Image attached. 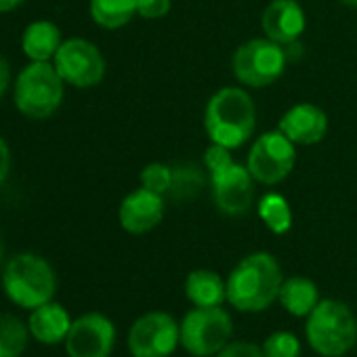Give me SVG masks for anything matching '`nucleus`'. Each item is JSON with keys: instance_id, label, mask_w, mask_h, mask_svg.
I'll use <instances>...</instances> for the list:
<instances>
[{"instance_id": "1a4fd4ad", "label": "nucleus", "mask_w": 357, "mask_h": 357, "mask_svg": "<svg viewBox=\"0 0 357 357\" xmlns=\"http://www.w3.org/2000/svg\"><path fill=\"white\" fill-rule=\"evenodd\" d=\"M126 344L132 357H170L181 344L178 321L166 311H147L132 321Z\"/></svg>"}, {"instance_id": "9d476101", "label": "nucleus", "mask_w": 357, "mask_h": 357, "mask_svg": "<svg viewBox=\"0 0 357 357\" xmlns=\"http://www.w3.org/2000/svg\"><path fill=\"white\" fill-rule=\"evenodd\" d=\"M296 162L294 143L278 128L263 132L250 147L246 168L252 178L263 185H278L292 172Z\"/></svg>"}, {"instance_id": "c85d7f7f", "label": "nucleus", "mask_w": 357, "mask_h": 357, "mask_svg": "<svg viewBox=\"0 0 357 357\" xmlns=\"http://www.w3.org/2000/svg\"><path fill=\"white\" fill-rule=\"evenodd\" d=\"M24 0H0V13H9L13 9H17Z\"/></svg>"}, {"instance_id": "5701e85b", "label": "nucleus", "mask_w": 357, "mask_h": 357, "mask_svg": "<svg viewBox=\"0 0 357 357\" xmlns=\"http://www.w3.org/2000/svg\"><path fill=\"white\" fill-rule=\"evenodd\" d=\"M261 349L265 357H301V351H303L301 340L288 330H278L269 334L263 340Z\"/></svg>"}, {"instance_id": "aec40b11", "label": "nucleus", "mask_w": 357, "mask_h": 357, "mask_svg": "<svg viewBox=\"0 0 357 357\" xmlns=\"http://www.w3.org/2000/svg\"><path fill=\"white\" fill-rule=\"evenodd\" d=\"M93 22L103 30H118L132 22L137 13V0H91L89 5Z\"/></svg>"}, {"instance_id": "dca6fc26", "label": "nucleus", "mask_w": 357, "mask_h": 357, "mask_svg": "<svg viewBox=\"0 0 357 357\" xmlns=\"http://www.w3.org/2000/svg\"><path fill=\"white\" fill-rule=\"evenodd\" d=\"M72 317L68 313V309L55 301H49L36 309H32L30 319H28V328L30 334L43 342V344H59L66 342L68 332L72 328Z\"/></svg>"}, {"instance_id": "ddd939ff", "label": "nucleus", "mask_w": 357, "mask_h": 357, "mask_svg": "<svg viewBox=\"0 0 357 357\" xmlns=\"http://www.w3.org/2000/svg\"><path fill=\"white\" fill-rule=\"evenodd\" d=\"M162 219H164V196L145 188L130 192L120 202L118 208V221L122 229L132 236H141L155 229Z\"/></svg>"}, {"instance_id": "4468645a", "label": "nucleus", "mask_w": 357, "mask_h": 357, "mask_svg": "<svg viewBox=\"0 0 357 357\" xmlns=\"http://www.w3.org/2000/svg\"><path fill=\"white\" fill-rule=\"evenodd\" d=\"M261 24L265 36L284 47L303 36L307 28V15L296 0H271L263 11Z\"/></svg>"}, {"instance_id": "393cba45", "label": "nucleus", "mask_w": 357, "mask_h": 357, "mask_svg": "<svg viewBox=\"0 0 357 357\" xmlns=\"http://www.w3.org/2000/svg\"><path fill=\"white\" fill-rule=\"evenodd\" d=\"M215 357H265L261 344L250 340H231Z\"/></svg>"}, {"instance_id": "39448f33", "label": "nucleus", "mask_w": 357, "mask_h": 357, "mask_svg": "<svg viewBox=\"0 0 357 357\" xmlns=\"http://www.w3.org/2000/svg\"><path fill=\"white\" fill-rule=\"evenodd\" d=\"M3 290L22 309H36L53 301L57 278L51 263L34 252L15 255L3 271Z\"/></svg>"}, {"instance_id": "7ed1b4c3", "label": "nucleus", "mask_w": 357, "mask_h": 357, "mask_svg": "<svg viewBox=\"0 0 357 357\" xmlns=\"http://www.w3.org/2000/svg\"><path fill=\"white\" fill-rule=\"evenodd\" d=\"M309 347L321 357H342L357 344V317L349 305L321 298L305 317Z\"/></svg>"}, {"instance_id": "0eeeda50", "label": "nucleus", "mask_w": 357, "mask_h": 357, "mask_svg": "<svg viewBox=\"0 0 357 357\" xmlns=\"http://www.w3.org/2000/svg\"><path fill=\"white\" fill-rule=\"evenodd\" d=\"M181 347L192 357H215L231 342L234 319L223 307H194L178 321Z\"/></svg>"}, {"instance_id": "f257e3e1", "label": "nucleus", "mask_w": 357, "mask_h": 357, "mask_svg": "<svg viewBox=\"0 0 357 357\" xmlns=\"http://www.w3.org/2000/svg\"><path fill=\"white\" fill-rule=\"evenodd\" d=\"M284 282L278 259L269 252L244 257L227 278V303L242 313H261L269 309Z\"/></svg>"}, {"instance_id": "2eb2a0df", "label": "nucleus", "mask_w": 357, "mask_h": 357, "mask_svg": "<svg viewBox=\"0 0 357 357\" xmlns=\"http://www.w3.org/2000/svg\"><path fill=\"white\" fill-rule=\"evenodd\" d=\"M278 128L294 145H315L326 137L328 116L313 103H296L280 118Z\"/></svg>"}, {"instance_id": "4be33fe9", "label": "nucleus", "mask_w": 357, "mask_h": 357, "mask_svg": "<svg viewBox=\"0 0 357 357\" xmlns=\"http://www.w3.org/2000/svg\"><path fill=\"white\" fill-rule=\"evenodd\" d=\"M30 336L26 321L11 313H0V357H22Z\"/></svg>"}, {"instance_id": "b1692460", "label": "nucleus", "mask_w": 357, "mask_h": 357, "mask_svg": "<svg viewBox=\"0 0 357 357\" xmlns=\"http://www.w3.org/2000/svg\"><path fill=\"white\" fill-rule=\"evenodd\" d=\"M172 181H174V172L166 164L151 162L141 170V188L151 190L160 196H166L172 190Z\"/></svg>"}, {"instance_id": "20e7f679", "label": "nucleus", "mask_w": 357, "mask_h": 357, "mask_svg": "<svg viewBox=\"0 0 357 357\" xmlns=\"http://www.w3.org/2000/svg\"><path fill=\"white\" fill-rule=\"evenodd\" d=\"M206 168L211 172L213 198L217 208L227 217H242L250 211L255 190L252 174L246 166L238 164L231 149L213 143L204 155Z\"/></svg>"}, {"instance_id": "412c9836", "label": "nucleus", "mask_w": 357, "mask_h": 357, "mask_svg": "<svg viewBox=\"0 0 357 357\" xmlns=\"http://www.w3.org/2000/svg\"><path fill=\"white\" fill-rule=\"evenodd\" d=\"M257 213L265 227L275 236H282L292 227V208L282 194H265L257 204Z\"/></svg>"}, {"instance_id": "cd10ccee", "label": "nucleus", "mask_w": 357, "mask_h": 357, "mask_svg": "<svg viewBox=\"0 0 357 357\" xmlns=\"http://www.w3.org/2000/svg\"><path fill=\"white\" fill-rule=\"evenodd\" d=\"M9 82H11V68H9L7 59L0 55V97L7 93Z\"/></svg>"}, {"instance_id": "423d86ee", "label": "nucleus", "mask_w": 357, "mask_h": 357, "mask_svg": "<svg viewBox=\"0 0 357 357\" xmlns=\"http://www.w3.org/2000/svg\"><path fill=\"white\" fill-rule=\"evenodd\" d=\"M13 99L24 116L32 120H47L61 107L63 78L51 61H32L20 72Z\"/></svg>"}, {"instance_id": "bb28decb", "label": "nucleus", "mask_w": 357, "mask_h": 357, "mask_svg": "<svg viewBox=\"0 0 357 357\" xmlns=\"http://www.w3.org/2000/svg\"><path fill=\"white\" fill-rule=\"evenodd\" d=\"M9 170H11V149H9L7 141L0 137V185L7 181Z\"/></svg>"}, {"instance_id": "9b49d317", "label": "nucleus", "mask_w": 357, "mask_h": 357, "mask_svg": "<svg viewBox=\"0 0 357 357\" xmlns=\"http://www.w3.org/2000/svg\"><path fill=\"white\" fill-rule=\"evenodd\" d=\"M53 66L63 82L78 89L97 86L105 76V59L101 51L84 38L63 40L53 57Z\"/></svg>"}, {"instance_id": "f8f14e48", "label": "nucleus", "mask_w": 357, "mask_h": 357, "mask_svg": "<svg viewBox=\"0 0 357 357\" xmlns=\"http://www.w3.org/2000/svg\"><path fill=\"white\" fill-rule=\"evenodd\" d=\"M116 344V326L101 311H89L72 321L66 338L68 357H109Z\"/></svg>"}, {"instance_id": "f03ea898", "label": "nucleus", "mask_w": 357, "mask_h": 357, "mask_svg": "<svg viewBox=\"0 0 357 357\" xmlns=\"http://www.w3.org/2000/svg\"><path fill=\"white\" fill-rule=\"evenodd\" d=\"M257 128V107L252 97L240 86L217 91L206 103L204 130L211 143L227 149L242 147Z\"/></svg>"}, {"instance_id": "a878e982", "label": "nucleus", "mask_w": 357, "mask_h": 357, "mask_svg": "<svg viewBox=\"0 0 357 357\" xmlns=\"http://www.w3.org/2000/svg\"><path fill=\"white\" fill-rule=\"evenodd\" d=\"M172 0H137V13L143 20H162L168 15Z\"/></svg>"}, {"instance_id": "f3484780", "label": "nucleus", "mask_w": 357, "mask_h": 357, "mask_svg": "<svg viewBox=\"0 0 357 357\" xmlns=\"http://www.w3.org/2000/svg\"><path fill=\"white\" fill-rule=\"evenodd\" d=\"M185 296L194 307H223L227 301V280L211 269H194L185 278Z\"/></svg>"}, {"instance_id": "7c9ffc66", "label": "nucleus", "mask_w": 357, "mask_h": 357, "mask_svg": "<svg viewBox=\"0 0 357 357\" xmlns=\"http://www.w3.org/2000/svg\"><path fill=\"white\" fill-rule=\"evenodd\" d=\"M3 255H5V248H3V242H0V263H3Z\"/></svg>"}, {"instance_id": "6ab92c4d", "label": "nucleus", "mask_w": 357, "mask_h": 357, "mask_svg": "<svg viewBox=\"0 0 357 357\" xmlns=\"http://www.w3.org/2000/svg\"><path fill=\"white\" fill-rule=\"evenodd\" d=\"M61 43V30L47 20L30 24L22 36V49L32 61H51L59 51Z\"/></svg>"}, {"instance_id": "c756f323", "label": "nucleus", "mask_w": 357, "mask_h": 357, "mask_svg": "<svg viewBox=\"0 0 357 357\" xmlns=\"http://www.w3.org/2000/svg\"><path fill=\"white\" fill-rule=\"evenodd\" d=\"M342 5H347V7H353V9H357V0H340Z\"/></svg>"}, {"instance_id": "6e6552de", "label": "nucleus", "mask_w": 357, "mask_h": 357, "mask_svg": "<svg viewBox=\"0 0 357 357\" xmlns=\"http://www.w3.org/2000/svg\"><path fill=\"white\" fill-rule=\"evenodd\" d=\"M234 76L240 84L250 89H265L273 84L286 70L284 47L265 38H252L236 49L231 59Z\"/></svg>"}, {"instance_id": "a211bd4d", "label": "nucleus", "mask_w": 357, "mask_h": 357, "mask_svg": "<svg viewBox=\"0 0 357 357\" xmlns=\"http://www.w3.org/2000/svg\"><path fill=\"white\" fill-rule=\"evenodd\" d=\"M321 301L319 296V288L311 278L305 275H292V278H284L280 294H278V303L294 317H307L315 305Z\"/></svg>"}]
</instances>
